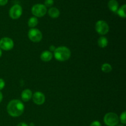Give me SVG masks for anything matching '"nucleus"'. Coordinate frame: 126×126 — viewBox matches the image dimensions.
Instances as JSON below:
<instances>
[{
  "label": "nucleus",
  "instance_id": "9d476101",
  "mask_svg": "<svg viewBox=\"0 0 126 126\" xmlns=\"http://www.w3.org/2000/svg\"><path fill=\"white\" fill-rule=\"evenodd\" d=\"M32 96H33V93H32V91L30 89L24 90L22 91V94H21V98H22V100L25 102L30 100L32 98Z\"/></svg>",
  "mask_w": 126,
  "mask_h": 126
},
{
  "label": "nucleus",
  "instance_id": "f3484780",
  "mask_svg": "<svg viewBox=\"0 0 126 126\" xmlns=\"http://www.w3.org/2000/svg\"><path fill=\"white\" fill-rule=\"evenodd\" d=\"M102 70L103 72L105 73H108L111 72L112 70V66L110 64L107 63H105L102 65Z\"/></svg>",
  "mask_w": 126,
  "mask_h": 126
},
{
  "label": "nucleus",
  "instance_id": "6e6552de",
  "mask_svg": "<svg viewBox=\"0 0 126 126\" xmlns=\"http://www.w3.org/2000/svg\"><path fill=\"white\" fill-rule=\"evenodd\" d=\"M14 43L11 38L4 37L0 39V49L4 50H10L13 49Z\"/></svg>",
  "mask_w": 126,
  "mask_h": 126
},
{
  "label": "nucleus",
  "instance_id": "423d86ee",
  "mask_svg": "<svg viewBox=\"0 0 126 126\" xmlns=\"http://www.w3.org/2000/svg\"><path fill=\"white\" fill-rule=\"evenodd\" d=\"M28 36L29 39L34 43H38L43 39V34L41 32L35 28H31L28 31Z\"/></svg>",
  "mask_w": 126,
  "mask_h": 126
},
{
  "label": "nucleus",
  "instance_id": "412c9836",
  "mask_svg": "<svg viewBox=\"0 0 126 126\" xmlns=\"http://www.w3.org/2000/svg\"><path fill=\"white\" fill-rule=\"evenodd\" d=\"M90 126H102V125L98 121H94L91 123Z\"/></svg>",
  "mask_w": 126,
  "mask_h": 126
},
{
  "label": "nucleus",
  "instance_id": "9b49d317",
  "mask_svg": "<svg viewBox=\"0 0 126 126\" xmlns=\"http://www.w3.org/2000/svg\"><path fill=\"white\" fill-rule=\"evenodd\" d=\"M108 7L111 12L116 13L119 8V3L116 0H110L108 2Z\"/></svg>",
  "mask_w": 126,
  "mask_h": 126
},
{
  "label": "nucleus",
  "instance_id": "b1692460",
  "mask_svg": "<svg viewBox=\"0 0 126 126\" xmlns=\"http://www.w3.org/2000/svg\"><path fill=\"white\" fill-rule=\"evenodd\" d=\"M17 126H29L27 124H26L25 123H20L19 124H17Z\"/></svg>",
  "mask_w": 126,
  "mask_h": 126
},
{
  "label": "nucleus",
  "instance_id": "f8f14e48",
  "mask_svg": "<svg viewBox=\"0 0 126 126\" xmlns=\"http://www.w3.org/2000/svg\"><path fill=\"white\" fill-rule=\"evenodd\" d=\"M52 57L53 54H52L51 52L49 51V50H44L41 53L40 56L41 60L44 62H49L52 60Z\"/></svg>",
  "mask_w": 126,
  "mask_h": 126
},
{
  "label": "nucleus",
  "instance_id": "f03ea898",
  "mask_svg": "<svg viewBox=\"0 0 126 126\" xmlns=\"http://www.w3.org/2000/svg\"><path fill=\"white\" fill-rule=\"evenodd\" d=\"M54 57L60 62L68 60L71 57V51L70 49L65 46H60L56 47L54 52Z\"/></svg>",
  "mask_w": 126,
  "mask_h": 126
},
{
  "label": "nucleus",
  "instance_id": "6ab92c4d",
  "mask_svg": "<svg viewBox=\"0 0 126 126\" xmlns=\"http://www.w3.org/2000/svg\"><path fill=\"white\" fill-rule=\"evenodd\" d=\"M54 0H45L44 1V6L46 7H51L54 5Z\"/></svg>",
  "mask_w": 126,
  "mask_h": 126
},
{
  "label": "nucleus",
  "instance_id": "f257e3e1",
  "mask_svg": "<svg viewBox=\"0 0 126 126\" xmlns=\"http://www.w3.org/2000/svg\"><path fill=\"white\" fill-rule=\"evenodd\" d=\"M25 106L19 100H12L7 105V111L12 117H18L24 112Z\"/></svg>",
  "mask_w": 126,
  "mask_h": 126
},
{
  "label": "nucleus",
  "instance_id": "7ed1b4c3",
  "mask_svg": "<svg viewBox=\"0 0 126 126\" xmlns=\"http://www.w3.org/2000/svg\"><path fill=\"white\" fill-rule=\"evenodd\" d=\"M103 121L107 126H116L119 123V117L115 113L110 112L105 115Z\"/></svg>",
  "mask_w": 126,
  "mask_h": 126
},
{
  "label": "nucleus",
  "instance_id": "4be33fe9",
  "mask_svg": "<svg viewBox=\"0 0 126 126\" xmlns=\"http://www.w3.org/2000/svg\"><path fill=\"white\" fill-rule=\"evenodd\" d=\"M8 0H0V6H3L7 4Z\"/></svg>",
  "mask_w": 126,
  "mask_h": 126
},
{
  "label": "nucleus",
  "instance_id": "aec40b11",
  "mask_svg": "<svg viewBox=\"0 0 126 126\" xmlns=\"http://www.w3.org/2000/svg\"><path fill=\"white\" fill-rule=\"evenodd\" d=\"M5 87V81L2 78H0V91L3 89Z\"/></svg>",
  "mask_w": 126,
  "mask_h": 126
},
{
  "label": "nucleus",
  "instance_id": "2eb2a0df",
  "mask_svg": "<svg viewBox=\"0 0 126 126\" xmlns=\"http://www.w3.org/2000/svg\"><path fill=\"white\" fill-rule=\"evenodd\" d=\"M38 24V19L36 17H32L29 18L28 21V27H30L31 28H33L37 26Z\"/></svg>",
  "mask_w": 126,
  "mask_h": 126
},
{
  "label": "nucleus",
  "instance_id": "1a4fd4ad",
  "mask_svg": "<svg viewBox=\"0 0 126 126\" xmlns=\"http://www.w3.org/2000/svg\"><path fill=\"white\" fill-rule=\"evenodd\" d=\"M32 98H33V101L36 105H43V103L45 102V95L44 94L41 92H35L33 94L32 96Z\"/></svg>",
  "mask_w": 126,
  "mask_h": 126
},
{
  "label": "nucleus",
  "instance_id": "5701e85b",
  "mask_svg": "<svg viewBox=\"0 0 126 126\" xmlns=\"http://www.w3.org/2000/svg\"><path fill=\"white\" fill-rule=\"evenodd\" d=\"M55 49H56V47H55L54 46H50L49 47V50H50V51L54 52V51H55Z\"/></svg>",
  "mask_w": 126,
  "mask_h": 126
},
{
  "label": "nucleus",
  "instance_id": "a211bd4d",
  "mask_svg": "<svg viewBox=\"0 0 126 126\" xmlns=\"http://www.w3.org/2000/svg\"><path fill=\"white\" fill-rule=\"evenodd\" d=\"M119 119L121 122L122 124H126V112L124 111L121 114L120 117L119 118Z\"/></svg>",
  "mask_w": 126,
  "mask_h": 126
},
{
  "label": "nucleus",
  "instance_id": "dca6fc26",
  "mask_svg": "<svg viewBox=\"0 0 126 126\" xmlns=\"http://www.w3.org/2000/svg\"><path fill=\"white\" fill-rule=\"evenodd\" d=\"M126 5L123 4V6L119 7L116 13L118 16L121 18H126Z\"/></svg>",
  "mask_w": 126,
  "mask_h": 126
},
{
  "label": "nucleus",
  "instance_id": "bb28decb",
  "mask_svg": "<svg viewBox=\"0 0 126 126\" xmlns=\"http://www.w3.org/2000/svg\"><path fill=\"white\" fill-rule=\"evenodd\" d=\"M124 126V125H122V124H119V125H117V126Z\"/></svg>",
  "mask_w": 126,
  "mask_h": 126
},
{
  "label": "nucleus",
  "instance_id": "ddd939ff",
  "mask_svg": "<svg viewBox=\"0 0 126 126\" xmlns=\"http://www.w3.org/2000/svg\"><path fill=\"white\" fill-rule=\"evenodd\" d=\"M60 11L57 7H51L48 10V14L52 18H58L60 16Z\"/></svg>",
  "mask_w": 126,
  "mask_h": 126
},
{
  "label": "nucleus",
  "instance_id": "20e7f679",
  "mask_svg": "<svg viewBox=\"0 0 126 126\" xmlns=\"http://www.w3.org/2000/svg\"><path fill=\"white\" fill-rule=\"evenodd\" d=\"M32 14L36 17H42L47 13V7L43 4H36L32 7Z\"/></svg>",
  "mask_w": 126,
  "mask_h": 126
},
{
  "label": "nucleus",
  "instance_id": "a878e982",
  "mask_svg": "<svg viewBox=\"0 0 126 126\" xmlns=\"http://www.w3.org/2000/svg\"><path fill=\"white\" fill-rule=\"evenodd\" d=\"M2 50H1V49H0V58H1V57L2 56Z\"/></svg>",
  "mask_w": 126,
  "mask_h": 126
},
{
  "label": "nucleus",
  "instance_id": "39448f33",
  "mask_svg": "<svg viewBox=\"0 0 126 126\" xmlns=\"http://www.w3.org/2000/svg\"><path fill=\"white\" fill-rule=\"evenodd\" d=\"M95 30L100 35H105L109 32V25L104 20H98L95 23Z\"/></svg>",
  "mask_w": 126,
  "mask_h": 126
},
{
  "label": "nucleus",
  "instance_id": "393cba45",
  "mask_svg": "<svg viewBox=\"0 0 126 126\" xmlns=\"http://www.w3.org/2000/svg\"><path fill=\"white\" fill-rule=\"evenodd\" d=\"M2 99H3V95H2V94L1 93V92L0 91V103L2 102Z\"/></svg>",
  "mask_w": 126,
  "mask_h": 126
},
{
  "label": "nucleus",
  "instance_id": "4468645a",
  "mask_svg": "<svg viewBox=\"0 0 126 126\" xmlns=\"http://www.w3.org/2000/svg\"><path fill=\"white\" fill-rule=\"evenodd\" d=\"M108 41L105 36H101L98 39V45L101 48H105L108 46Z\"/></svg>",
  "mask_w": 126,
  "mask_h": 126
},
{
  "label": "nucleus",
  "instance_id": "0eeeda50",
  "mask_svg": "<svg viewBox=\"0 0 126 126\" xmlns=\"http://www.w3.org/2000/svg\"><path fill=\"white\" fill-rule=\"evenodd\" d=\"M22 12H23V9H22V6L18 4H16L11 7L9 12V14L12 19L16 20L21 17Z\"/></svg>",
  "mask_w": 126,
  "mask_h": 126
}]
</instances>
